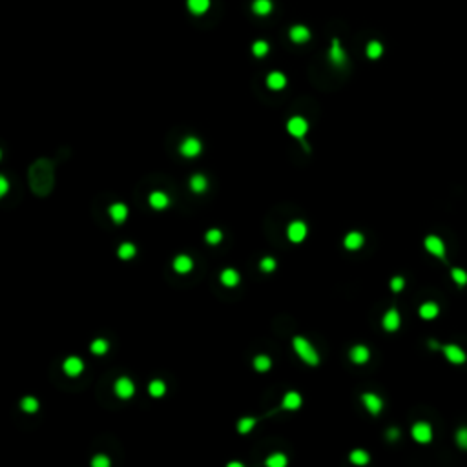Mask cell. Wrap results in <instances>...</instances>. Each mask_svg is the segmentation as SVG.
<instances>
[{
    "mask_svg": "<svg viewBox=\"0 0 467 467\" xmlns=\"http://www.w3.org/2000/svg\"><path fill=\"white\" fill-rule=\"evenodd\" d=\"M29 183H31L33 190L39 193V195H44L52 190L53 185V170L50 166L48 161H37L35 165L29 170Z\"/></svg>",
    "mask_w": 467,
    "mask_h": 467,
    "instance_id": "1",
    "label": "cell"
},
{
    "mask_svg": "<svg viewBox=\"0 0 467 467\" xmlns=\"http://www.w3.org/2000/svg\"><path fill=\"white\" fill-rule=\"evenodd\" d=\"M292 345H294V351L298 352V356H300L303 361L307 365H318V361H320V356H318V352L314 351V347L308 343L305 338H301V336H296L294 341H292Z\"/></svg>",
    "mask_w": 467,
    "mask_h": 467,
    "instance_id": "2",
    "label": "cell"
},
{
    "mask_svg": "<svg viewBox=\"0 0 467 467\" xmlns=\"http://www.w3.org/2000/svg\"><path fill=\"white\" fill-rule=\"evenodd\" d=\"M287 130L290 135H294V137H298V139L303 141V137H305V134H307V130H308V122L300 115L292 117L287 124Z\"/></svg>",
    "mask_w": 467,
    "mask_h": 467,
    "instance_id": "3",
    "label": "cell"
},
{
    "mask_svg": "<svg viewBox=\"0 0 467 467\" xmlns=\"http://www.w3.org/2000/svg\"><path fill=\"white\" fill-rule=\"evenodd\" d=\"M113 390H115V394L119 398L128 400V398H132L135 394V385L132 380H128V378H119V380L115 382Z\"/></svg>",
    "mask_w": 467,
    "mask_h": 467,
    "instance_id": "4",
    "label": "cell"
},
{
    "mask_svg": "<svg viewBox=\"0 0 467 467\" xmlns=\"http://www.w3.org/2000/svg\"><path fill=\"white\" fill-rule=\"evenodd\" d=\"M412 438L416 441H420V443H429L433 440V429H431V425L425 422H418L412 427Z\"/></svg>",
    "mask_w": 467,
    "mask_h": 467,
    "instance_id": "5",
    "label": "cell"
},
{
    "mask_svg": "<svg viewBox=\"0 0 467 467\" xmlns=\"http://www.w3.org/2000/svg\"><path fill=\"white\" fill-rule=\"evenodd\" d=\"M288 239L292 241V243H301L303 239H305V236H307V226H305V223H301V221H294L292 224H288Z\"/></svg>",
    "mask_w": 467,
    "mask_h": 467,
    "instance_id": "6",
    "label": "cell"
},
{
    "mask_svg": "<svg viewBox=\"0 0 467 467\" xmlns=\"http://www.w3.org/2000/svg\"><path fill=\"white\" fill-rule=\"evenodd\" d=\"M181 154L185 157H195V155L201 154V142H199V139H195V137L185 139L183 144H181Z\"/></svg>",
    "mask_w": 467,
    "mask_h": 467,
    "instance_id": "7",
    "label": "cell"
},
{
    "mask_svg": "<svg viewBox=\"0 0 467 467\" xmlns=\"http://www.w3.org/2000/svg\"><path fill=\"white\" fill-rule=\"evenodd\" d=\"M361 400H363L365 407L369 409L371 414H378V412L382 411V407H384V402L380 400V396L372 394V392H365L363 396H361Z\"/></svg>",
    "mask_w": 467,
    "mask_h": 467,
    "instance_id": "8",
    "label": "cell"
},
{
    "mask_svg": "<svg viewBox=\"0 0 467 467\" xmlns=\"http://www.w3.org/2000/svg\"><path fill=\"white\" fill-rule=\"evenodd\" d=\"M425 248H427L431 254H435V256L445 257V247H443V243H441L440 237L429 236L427 239H425Z\"/></svg>",
    "mask_w": 467,
    "mask_h": 467,
    "instance_id": "9",
    "label": "cell"
},
{
    "mask_svg": "<svg viewBox=\"0 0 467 467\" xmlns=\"http://www.w3.org/2000/svg\"><path fill=\"white\" fill-rule=\"evenodd\" d=\"M443 352H445V358L451 361V363H464L466 361V352L462 351L460 347L456 345H447L443 347Z\"/></svg>",
    "mask_w": 467,
    "mask_h": 467,
    "instance_id": "10",
    "label": "cell"
},
{
    "mask_svg": "<svg viewBox=\"0 0 467 467\" xmlns=\"http://www.w3.org/2000/svg\"><path fill=\"white\" fill-rule=\"evenodd\" d=\"M82 369H84V363L81 358L71 356V358H68L64 361V371L68 376H79V374L82 372Z\"/></svg>",
    "mask_w": 467,
    "mask_h": 467,
    "instance_id": "11",
    "label": "cell"
},
{
    "mask_svg": "<svg viewBox=\"0 0 467 467\" xmlns=\"http://www.w3.org/2000/svg\"><path fill=\"white\" fill-rule=\"evenodd\" d=\"M290 39H292V42H296V44L307 42V40L310 39V31H308L305 26L298 24V26L290 27Z\"/></svg>",
    "mask_w": 467,
    "mask_h": 467,
    "instance_id": "12",
    "label": "cell"
},
{
    "mask_svg": "<svg viewBox=\"0 0 467 467\" xmlns=\"http://www.w3.org/2000/svg\"><path fill=\"white\" fill-rule=\"evenodd\" d=\"M400 327V314H398L396 308H390L389 312L384 316V329L385 330H396Z\"/></svg>",
    "mask_w": 467,
    "mask_h": 467,
    "instance_id": "13",
    "label": "cell"
},
{
    "mask_svg": "<svg viewBox=\"0 0 467 467\" xmlns=\"http://www.w3.org/2000/svg\"><path fill=\"white\" fill-rule=\"evenodd\" d=\"M110 216H111V219H113L115 223H124L126 218H128V208H126V205H122V203H115V205H111V208H110Z\"/></svg>",
    "mask_w": 467,
    "mask_h": 467,
    "instance_id": "14",
    "label": "cell"
},
{
    "mask_svg": "<svg viewBox=\"0 0 467 467\" xmlns=\"http://www.w3.org/2000/svg\"><path fill=\"white\" fill-rule=\"evenodd\" d=\"M173 269L179 274H186V272H190L193 269V261L188 256H177L173 259Z\"/></svg>",
    "mask_w": 467,
    "mask_h": 467,
    "instance_id": "15",
    "label": "cell"
},
{
    "mask_svg": "<svg viewBox=\"0 0 467 467\" xmlns=\"http://www.w3.org/2000/svg\"><path fill=\"white\" fill-rule=\"evenodd\" d=\"M267 84H269L270 90H283L285 84H287V79H285V75L279 73V71H272L269 77H267Z\"/></svg>",
    "mask_w": 467,
    "mask_h": 467,
    "instance_id": "16",
    "label": "cell"
},
{
    "mask_svg": "<svg viewBox=\"0 0 467 467\" xmlns=\"http://www.w3.org/2000/svg\"><path fill=\"white\" fill-rule=\"evenodd\" d=\"M300 405H301V396L298 392L290 390V392L285 394V398H283V409L296 411V409H300Z\"/></svg>",
    "mask_w": 467,
    "mask_h": 467,
    "instance_id": "17",
    "label": "cell"
},
{
    "mask_svg": "<svg viewBox=\"0 0 467 467\" xmlns=\"http://www.w3.org/2000/svg\"><path fill=\"white\" fill-rule=\"evenodd\" d=\"M150 205H152V208H155V210H163V208H166V206L170 205V199H168L166 193L154 192L150 195Z\"/></svg>",
    "mask_w": 467,
    "mask_h": 467,
    "instance_id": "18",
    "label": "cell"
},
{
    "mask_svg": "<svg viewBox=\"0 0 467 467\" xmlns=\"http://www.w3.org/2000/svg\"><path fill=\"white\" fill-rule=\"evenodd\" d=\"M361 245H363V236H361L359 232H351V234H347V237H345V248L347 250H358V248H361Z\"/></svg>",
    "mask_w": 467,
    "mask_h": 467,
    "instance_id": "19",
    "label": "cell"
},
{
    "mask_svg": "<svg viewBox=\"0 0 467 467\" xmlns=\"http://www.w3.org/2000/svg\"><path fill=\"white\" fill-rule=\"evenodd\" d=\"M351 359L354 361V363H358V365L365 363V361L369 359V349H367V347H363V345H356L351 351Z\"/></svg>",
    "mask_w": 467,
    "mask_h": 467,
    "instance_id": "20",
    "label": "cell"
},
{
    "mask_svg": "<svg viewBox=\"0 0 467 467\" xmlns=\"http://www.w3.org/2000/svg\"><path fill=\"white\" fill-rule=\"evenodd\" d=\"M330 60H332L336 66H343V64H345V60H347L345 52L339 48L338 40H334V42H332V50H330Z\"/></svg>",
    "mask_w": 467,
    "mask_h": 467,
    "instance_id": "21",
    "label": "cell"
},
{
    "mask_svg": "<svg viewBox=\"0 0 467 467\" xmlns=\"http://www.w3.org/2000/svg\"><path fill=\"white\" fill-rule=\"evenodd\" d=\"M210 7V0H188V9L193 15H203L208 11Z\"/></svg>",
    "mask_w": 467,
    "mask_h": 467,
    "instance_id": "22",
    "label": "cell"
},
{
    "mask_svg": "<svg viewBox=\"0 0 467 467\" xmlns=\"http://www.w3.org/2000/svg\"><path fill=\"white\" fill-rule=\"evenodd\" d=\"M206 186H208V183H206V177H205V175H201V173H195L192 179H190V188H192L195 193L205 192Z\"/></svg>",
    "mask_w": 467,
    "mask_h": 467,
    "instance_id": "23",
    "label": "cell"
},
{
    "mask_svg": "<svg viewBox=\"0 0 467 467\" xmlns=\"http://www.w3.org/2000/svg\"><path fill=\"white\" fill-rule=\"evenodd\" d=\"M221 283L223 285H226V287H234V285H237L239 283V274H237L236 270L232 269H226L221 272Z\"/></svg>",
    "mask_w": 467,
    "mask_h": 467,
    "instance_id": "24",
    "label": "cell"
},
{
    "mask_svg": "<svg viewBox=\"0 0 467 467\" xmlns=\"http://www.w3.org/2000/svg\"><path fill=\"white\" fill-rule=\"evenodd\" d=\"M420 316L423 320H433L438 316V305L436 303H423L420 307Z\"/></svg>",
    "mask_w": 467,
    "mask_h": 467,
    "instance_id": "25",
    "label": "cell"
},
{
    "mask_svg": "<svg viewBox=\"0 0 467 467\" xmlns=\"http://www.w3.org/2000/svg\"><path fill=\"white\" fill-rule=\"evenodd\" d=\"M252 9L256 15H269L272 11V2L270 0H256L252 4Z\"/></svg>",
    "mask_w": 467,
    "mask_h": 467,
    "instance_id": "26",
    "label": "cell"
},
{
    "mask_svg": "<svg viewBox=\"0 0 467 467\" xmlns=\"http://www.w3.org/2000/svg\"><path fill=\"white\" fill-rule=\"evenodd\" d=\"M148 390H150V394L154 398H161V396H165V392H166V385L163 384L161 380H154V382L150 384V387H148Z\"/></svg>",
    "mask_w": 467,
    "mask_h": 467,
    "instance_id": "27",
    "label": "cell"
},
{
    "mask_svg": "<svg viewBox=\"0 0 467 467\" xmlns=\"http://www.w3.org/2000/svg\"><path fill=\"white\" fill-rule=\"evenodd\" d=\"M351 462L352 464H356V466H365V464L369 462V454H367V451L356 449V451H352L351 453Z\"/></svg>",
    "mask_w": 467,
    "mask_h": 467,
    "instance_id": "28",
    "label": "cell"
},
{
    "mask_svg": "<svg viewBox=\"0 0 467 467\" xmlns=\"http://www.w3.org/2000/svg\"><path fill=\"white\" fill-rule=\"evenodd\" d=\"M269 467H285L287 466V456L281 453H275L272 454L270 458H267V462H265Z\"/></svg>",
    "mask_w": 467,
    "mask_h": 467,
    "instance_id": "29",
    "label": "cell"
},
{
    "mask_svg": "<svg viewBox=\"0 0 467 467\" xmlns=\"http://www.w3.org/2000/svg\"><path fill=\"white\" fill-rule=\"evenodd\" d=\"M384 53V46L380 44V42H376V40H372V42H369V46H367V57L369 58H378L380 55Z\"/></svg>",
    "mask_w": 467,
    "mask_h": 467,
    "instance_id": "30",
    "label": "cell"
},
{
    "mask_svg": "<svg viewBox=\"0 0 467 467\" xmlns=\"http://www.w3.org/2000/svg\"><path fill=\"white\" fill-rule=\"evenodd\" d=\"M117 254H119L121 259H132L135 256V247L132 243H124L121 245V248L117 250Z\"/></svg>",
    "mask_w": 467,
    "mask_h": 467,
    "instance_id": "31",
    "label": "cell"
},
{
    "mask_svg": "<svg viewBox=\"0 0 467 467\" xmlns=\"http://www.w3.org/2000/svg\"><path fill=\"white\" fill-rule=\"evenodd\" d=\"M254 425H256V420H254V418H243L241 422L237 423V431H239L241 435H247L248 431H252Z\"/></svg>",
    "mask_w": 467,
    "mask_h": 467,
    "instance_id": "32",
    "label": "cell"
},
{
    "mask_svg": "<svg viewBox=\"0 0 467 467\" xmlns=\"http://www.w3.org/2000/svg\"><path fill=\"white\" fill-rule=\"evenodd\" d=\"M254 365H256V371L265 372V371H269V369H270L272 361H270L269 356H257L256 361H254Z\"/></svg>",
    "mask_w": 467,
    "mask_h": 467,
    "instance_id": "33",
    "label": "cell"
},
{
    "mask_svg": "<svg viewBox=\"0 0 467 467\" xmlns=\"http://www.w3.org/2000/svg\"><path fill=\"white\" fill-rule=\"evenodd\" d=\"M22 409L26 411V412H37V409H39V402H37L33 396L24 398V400H22Z\"/></svg>",
    "mask_w": 467,
    "mask_h": 467,
    "instance_id": "34",
    "label": "cell"
},
{
    "mask_svg": "<svg viewBox=\"0 0 467 467\" xmlns=\"http://www.w3.org/2000/svg\"><path fill=\"white\" fill-rule=\"evenodd\" d=\"M252 52H254L256 57H265V55L269 53V44H267L265 40H257L256 44L252 46Z\"/></svg>",
    "mask_w": 467,
    "mask_h": 467,
    "instance_id": "35",
    "label": "cell"
},
{
    "mask_svg": "<svg viewBox=\"0 0 467 467\" xmlns=\"http://www.w3.org/2000/svg\"><path fill=\"white\" fill-rule=\"evenodd\" d=\"M91 352H93V354H106V352H108V341L95 339V341L91 343Z\"/></svg>",
    "mask_w": 467,
    "mask_h": 467,
    "instance_id": "36",
    "label": "cell"
},
{
    "mask_svg": "<svg viewBox=\"0 0 467 467\" xmlns=\"http://www.w3.org/2000/svg\"><path fill=\"white\" fill-rule=\"evenodd\" d=\"M205 239H206V243H210V245H218L221 239H223V232L221 230H210V232H206V236H205Z\"/></svg>",
    "mask_w": 467,
    "mask_h": 467,
    "instance_id": "37",
    "label": "cell"
},
{
    "mask_svg": "<svg viewBox=\"0 0 467 467\" xmlns=\"http://www.w3.org/2000/svg\"><path fill=\"white\" fill-rule=\"evenodd\" d=\"M451 275H453V279L458 285H466L467 283V274L464 272V270H460V269H453V272H451Z\"/></svg>",
    "mask_w": 467,
    "mask_h": 467,
    "instance_id": "38",
    "label": "cell"
},
{
    "mask_svg": "<svg viewBox=\"0 0 467 467\" xmlns=\"http://www.w3.org/2000/svg\"><path fill=\"white\" fill-rule=\"evenodd\" d=\"M403 285H405V281H403V277H400V275L392 277V281H390V288H392V292H402Z\"/></svg>",
    "mask_w": 467,
    "mask_h": 467,
    "instance_id": "39",
    "label": "cell"
},
{
    "mask_svg": "<svg viewBox=\"0 0 467 467\" xmlns=\"http://www.w3.org/2000/svg\"><path fill=\"white\" fill-rule=\"evenodd\" d=\"M456 441H458L460 447L467 449V429H460V431L456 433Z\"/></svg>",
    "mask_w": 467,
    "mask_h": 467,
    "instance_id": "40",
    "label": "cell"
},
{
    "mask_svg": "<svg viewBox=\"0 0 467 467\" xmlns=\"http://www.w3.org/2000/svg\"><path fill=\"white\" fill-rule=\"evenodd\" d=\"M274 269H275V261L272 259V257H265V259H261V270H265V272H272Z\"/></svg>",
    "mask_w": 467,
    "mask_h": 467,
    "instance_id": "41",
    "label": "cell"
},
{
    "mask_svg": "<svg viewBox=\"0 0 467 467\" xmlns=\"http://www.w3.org/2000/svg\"><path fill=\"white\" fill-rule=\"evenodd\" d=\"M91 466L93 467H110V460L106 458V456H97V458H93Z\"/></svg>",
    "mask_w": 467,
    "mask_h": 467,
    "instance_id": "42",
    "label": "cell"
},
{
    "mask_svg": "<svg viewBox=\"0 0 467 467\" xmlns=\"http://www.w3.org/2000/svg\"><path fill=\"white\" fill-rule=\"evenodd\" d=\"M7 193V181H6V177L2 175L0 177V195H6Z\"/></svg>",
    "mask_w": 467,
    "mask_h": 467,
    "instance_id": "43",
    "label": "cell"
},
{
    "mask_svg": "<svg viewBox=\"0 0 467 467\" xmlns=\"http://www.w3.org/2000/svg\"><path fill=\"white\" fill-rule=\"evenodd\" d=\"M389 436H390V440H396V438H398V431H396V429H390Z\"/></svg>",
    "mask_w": 467,
    "mask_h": 467,
    "instance_id": "44",
    "label": "cell"
},
{
    "mask_svg": "<svg viewBox=\"0 0 467 467\" xmlns=\"http://www.w3.org/2000/svg\"><path fill=\"white\" fill-rule=\"evenodd\" d=\"M228 467H243L239 462H232V464H228Z\"/></svg>",
    "mask_w": 467,
    "mask_h": 467,
    "instance_id": "45",
    "label": "cell"
}]
</instances>
